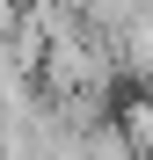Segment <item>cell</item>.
I'll return each mask as SVG.
<instances>
[{
	"label": "cell",
	"mask_w": 153,
	"mask_h": 160,
	"mask_svg": "<svg viewBox=\"0 0 153 160\" xmlns=\"http://www.w3.org/2000/svg\"><path fill=\"white\" fill-rule=\"evenodd\" d=\"M110 58H117V73H131V80L153 88V0H139L124 15V29L110 37Z\"/></svg>",
	"instance_id": "obj_1"
}]
</instances>
